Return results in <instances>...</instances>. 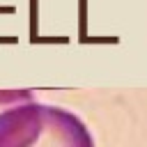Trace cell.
<instances>
[{
	"mask_svg": "<svg viewBox=\"0 0 147 147\" xmlns=\"http://www.w3.org/2000/svg\"><path fill=\"white\" fill-rule=\"evenodd\" d=\"M32 92L30 90H0V113L16 106V103H23V101H32Z\"/></svg>",
	"mask_w": 147,
	"mask_h": 147,
	"instance_id": "obj_2",
	"label": "cell"
},
{
	"mask_svg": "<svg viewBox=\"0 0 147 147\" xmlns=\"http://www.w3.org/2000/svg\"><path fill=\"white\" fill-rule=\"evenodd\" d=\"M0 147H94V138L71 110L32 99L0 113Z\"/></svg>",
	"mask_w": 147,
	"mask_h": 147,
	"instance_id": "obj_1",
	"label": "cell"
}]
</instances>
